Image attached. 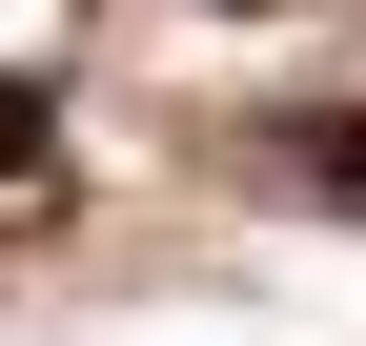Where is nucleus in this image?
<instances>
[{"label": "nucleus", "mask_w": 366, "mask_h": 346, "mask_svg": "<svg viewBox=\"0 0 366 346\" xmlns=\"http://www.w3.org/2000/svg\"><path fill=\"white\" fill-rule=\"evenodd\" d=\"M224 21H285V0H224Z\"/></svg>", "instance_id": "nucleus-3"}, {"label": "nucleus", "mask_w": 366, "mask_h": 346, "mask_svg": "<svg viewBox=\"0 0 366 346\" xmlns=\"http://www.w3.org/2000/svg\"><path fill=\"white\" fill-rule=\"evenodd\" d=\"M264 184H285V204H366V102H305V122H264Z\"/></svg>", "instance_id": "nucleus-1"}, {"label": "nucleus", "mask_w": 366, "mask_h": 346, "mask_svg": "<svg viewBox=\"0 0 366 346\" xmlns=\"http://www.w3.org/2000/svg\"><path fill=\"white\" fill-rule=\"evenodd\" d=\"M0 224H61V81H0Z\"/></svg>", "instance_id": "nucleus-2"}]
</instances>
